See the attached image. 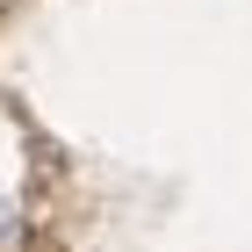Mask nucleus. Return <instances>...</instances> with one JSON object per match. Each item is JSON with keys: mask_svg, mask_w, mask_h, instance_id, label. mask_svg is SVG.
<instances>
[{"mask_svg": "<svg viewBox=\"0 0 252 252\" xmlns=\"http://www.w3.org/2000/svg\"><path fill=\"white\" fill-rule=\"evenodd\" d=\"M22 180H29V158L7 152V137H0V245H15L22 216H29V202H22Z\"/></svg>", "mask_w": 252, "mask_h": 252, "instance_id": "1", "label": "nucleus"}]
</instances>
